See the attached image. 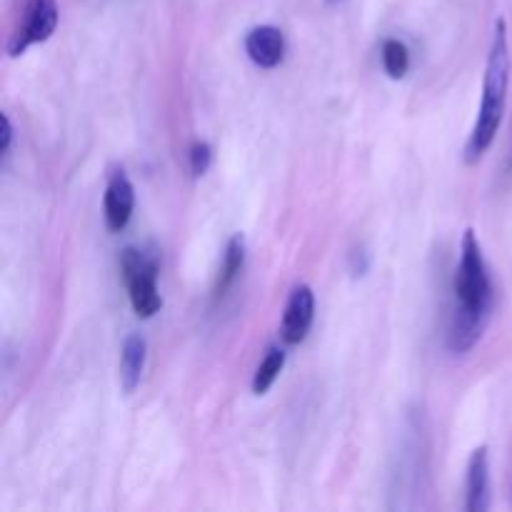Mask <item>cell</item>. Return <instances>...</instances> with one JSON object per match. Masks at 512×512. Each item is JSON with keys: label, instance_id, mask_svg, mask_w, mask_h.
Returning <instances> with one entry per match:
<instances>
[{"label": "cell", "instance_id": "1", "mask_svg": "<svg viewBox=\"0 0 512 512\" xmlns=\"http://www.w3.org/2000/svg\"><path fill=\"white\" fill-rule=\"evenodd\" d=\"M455 313L448 333V348L453 353H468L480 338L493 310V283L475 230H465L460 245V263L453 280Z\"/></svg>", "mask_w": 512, "mask_h": 512}, {"label": "cell", "instance_id": "2", "mask_svg": "<svg viewBox=\"0 0 512 512\" xmlns=\"http://www.w3.org/2000/svg\"><path fill=\"white\" fill-rule=\"evenodd\" d=\"M510 85V45H508V25L500 18L495 23L493 45H490L488 68L483 80V100H480L478 120L473 125L468 145H465V163H478L493 145L498 135L500 123L505 115V100H508Z\"/></svg>", "mask_w": 512, "mask_h": 512}, {"label": "cell", "instance_id": "3", "mask_svg": "<svg viewBox=\"0 0 512 512\" xmlns=\"http://www.w3.org/2000/svg\"><path fill=\"white\" fill-rule=\"evenodd\" d=\"M120 273L128 285L130 305L138 318H153L163 308L158 293V263L138 248H125L120 255Z\"/></svg>", "mask_w": 512, "mask_h": 512}, {"label": "cell", "instance_id": "4", "mask_svg": "<svg viewBox=\"0 0 512 512\" xmlns=\"http://www.w3.org/2000/svg\"><path fill=\"white\" fill-rule=\"evenodd\" d=\"M58 28V5L55 0H28L25 3L23 23L10 40V55H23L30 45L43 43Z\"/></svg>", "mask_w": 512, "mask_h": 512}, {"label": "cell", "instance_id": "5", "mask_svg": "<svg viewBox=\"0 0 512 512\" xmlns=\"http://www.w3.org/2000/svg\"><path fill=\"white\" fill-rule=\"evenodd\" d=\"M315 318V295L308 285H298L290 293L288 305H285L283 325H280V338L288 345H300L308 338Z\"/></svg>", "mask_w": 512, "mask_h": 512}, {"label": "cell", "instance_id": "6", "mask_svg": "<svg viewBox=\"0 0 512 512\" xmlns=\"http://www.w3.org/2000/svg\"><path fill=\"white\" fill-rule=\"evenodd\" d=\"M133 208H135V188L130 183L128 175L123 170L113 173L110 178L108 188H105V198H103V210H105V223L113 233H120L125 225L130 223L133 218Z\"/></svg>", "mask_w": 512, "mask_h": 512}, {"label": "cell", "instance_id": "7", "mask_svg": "<svg viewBox=\"0 0 512 512\" xmlns=\"http://www.w3.org/2000/svg\"><path fill=\"white\" fill-rule=\"evenodd\" d=\"M245 50L250 60L260 68H275L285 58V35L273 25H258L245 38Z\"/></svg>", "mask_w": 512, "mask_h": 512}, {"label": "cell", "instance_id": "8", "mask_svg": "<svg viewBox=\"0 0 512 512\" xmlns=\"http://www.w3.org/2000/svg\"><path fill=\"white\" fill-rule=\"evenodd\" d=\"M468 512H485L490 508V458L488 448H478L468 465Z\"/></svg>", "mask_w": 512, "mask_h": 512}, {"label": "cell", "instance_id": "9", "mask_svg": "<svg viewBox=\"0 0 512 512\" xmlns=\"http://www.w3.org/2000/svg\"><path fill=\"white\" fill-rule=\"evenodd\" d=\"M145 358H148V345H145L143 335H128L123 343V353H120V385L128 395L140 385Z\"/></svg>", "mask_w": 512, "mask_h": 512}, {"label": "cell", "instance_id": "10", "mask_svg": "<svg viewBox=\"0 0 512 512\" xmlns=\"http://www.w3.org/2000/svg\"><path fill=\"white\" fill-rule=\"evenodd\" d=\"M243 265H245V238L243 235H233V238L228 240V248H225L223 268H220L218 283H215V290H213L215 303H218V300H223L225 293L233 288L235 278L240 275Z\"/></svg>", "mask_w": 512, "mask_h": 512}, {"label": "cell", "instance_id": "11", "mask_svg": "<svg viewBox=\"0 0 512 512\" xmlns=\"http://www.w3.org/2000/svg\"><path fill=\"white\" fill-rule=\"evenodd\" d=\"M285 368V350L283 348H270L268 355L263 358V363L258 365L253 378V393L265 395L270 388H273L275 380L280 378Z\"/></svg>", "mask_w": 512, "mask_h": 512}, {"label": "cell", "instance_id": "12", "mask_svg": "<svg viewBox=\"0 0 512 512\" xmlns=\"http://www.w3.org/2000/svg\"><path fill=\"white\" fill-rule=\"evenodd\" d=\"M380 58H383L385 73H388L393 80H400L408 75L410 53H408V45H405L403 40H395V38L385 40L383 48H380Z\"/></svg>", "mask_w": 512, "mask_h": 512}, {"label": "cell", "instance_id": "13", "mask_svg": "<svg viewBox=\"0 0 512 512\" xmlns=\"http://www.w3.org/2000/svg\"><path fill=\"white\" fill-rule=\"evenodd\" d=\"M210 163H213V150H210L208 143H195L193 148H190V170H193V175H205L208 173Z\"/></svg>", "mask_w": 512, "mask_h": 512}, {"label": "cell", "instance_id": "14", "mask_svg": "<svg viewBox=\"0 0 512 512\" xmlns=\"http://www.w3.org/2000/svg\"><path fill=\"white\" fill-rule=\"evenodd\" d=\"M10 143H13V125H10L8 115H3V143H0V153H3V160H8Z\"/></svg>", "mask_w": 512, "mask_h": 512}, {"label": "cell", "instance_id": "15", "mask_svg": "<svg viewBox=\"0 0 512 512\" xmlns=\"http://www.w3.org/2000/svg\"><path fill=\"white\" fill-rule=\"evenodd\" d=\"M510 168H512V160H510Z\"/></svg>", "mask_w": 512, "mask_h": 512}]
</instances>
